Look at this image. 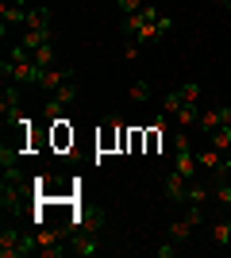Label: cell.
Masks as SVG:
<instances>
[{
    "mask_svg": "<svg viewBox=\"0 0 231 258\" xmlns=\"http://www.w3.org/2000/svg\"><path fill=\"white\" fill-rule=\"evenodd\" d=\"M0 23H4V31H8L12 23H27V4H12V0H4V4H0Z\"/></svg>",
    "mask_w": 231,
    "mask_h": 258,
    "instance_id": "obj_12",
    "label": "cell"
},
{
    "mask_svg": "<svg viewBox=\"0 0 231 258\" xmlns=\"http://www.w3.org/2000/svg\"><path fill=\"white\" fill-rule=\"evenodd\" d=\"M174 119H177V127H185V131H189V127L200 119V108H197V104H181V112H177Z\"/></svg>",
    "mask_w": 231,
    "mask_h": 258,
    "instance_id": "obj_18",
    "label": "cell"
},
{
    "mask_svg": "<svg viewBox=\"0 0 231 258\" xmlns=\"http://www.w3.org/2000/svg\"><path fill=\"white\" fill-rule=\"evenodd\" d=\"M212 243H220V247L231 243V220H220V224L212 227Z\"/></svg>",
    "mask_w": 231,
    "mask_h": 258,
    "instance_id": "obj_22",
    "label": "cell"
},
{
    "mask_svg": "<svg viewBox=\"0 0 231 258\" xmlns=\"http://www.w3.org/2000/svg\"><path fill=\"white\" fill-rule=\"evenodd\" d=\"M12 4H27V0H12Z\"/></svg>",
    "mask_w": 231,
    "mask_h": 258,
    "instance_id": "obj_31",
    "label": "cell"
},
{
    "mask_svg": "<svg viewBox=\"0 0 231 258\" xmlns=\"http://www.w3.org/2000/svg\"><path fill=\"white\" fill-rule=\"evenodd\" d=\"M162 185H166V201H174V205H185V193H189V177L177 166H170L166 170V177H162Z\"/></svg>",
    "mask_w": 231,
    "mask_h": 258,
    "instance_id": "obj_7",
    "label": "cell"
},
{
    "mask_svg": "<svg viewBox=\"0 0 231 258\" xmlns=\"http://www.w3.org/2000/svg\"><path fill=\"white\" fill-rule=\"evenodd\" d=\"M158 16H162V12H158V8H150V4H143V8H139V12H131V16H123V20H120V31L127 35V39H139V35H143V27H150V23L158 20Z\"/></svg>",
    "mask_w": 231,
    "mask_h": 258,
    "instance_id": "obj_4",
    "label": "cell"
},
{
    "mask_svg": "<svg viewBox=\"0 0 231 258\" xmlns=\"http://www.w3.org/2000/svg\"><path fill=\"white\" fill-rule=\"evenodd\" d=\"M31 58H35V66H43V70H46V66H58V54H54V39H50V43H43L39 50L31 54Z\"/></svg>",
    "mask_w": 231,
    "mask_h": 258,
    "instance_id": "obj_16",
    "label": "cell"
},
{
    "mask_svg": "<svg viewBox=\"0 0 231 258\" xmlns=\"http://www.w3.org/2000/svg\"><path fill=\"white\" fill-rule=\"evenodd\" d=\"M177 254V243L174 239H170V243H162V247H158V258H174Z\"/></svg>",
    "mask_w": 231,
    "mask_h": 258,
    "instance_id": "obj_30",
    "label": "cell"
},
{
    "mask_svg": "<svg viewBox=\"0 0 231 258\" xmlns=\"http://www.w3.org/2000/svg\"><path fill=\"white\" fill-rule=\"evenodd\" d=\"M181 104H185V97H181V89H174V93L162 100V116H177V112H181Z\"/></svg>",
    "mask_w": 231,
    "mask_h": 258,
    "instance_id": "obj_21",
    "label": "cell"
},
{
    "mask_svg": "<svg viewBox=\"0 0 231 258\" xmlns=\"http://www.w3.org/2000/svg\"><path fill=\"white\" fill-rule=\"evenodd\" d=\"M200 224H204V208H200V205H185V212L170 224V239H174V243H185Z\"/></svg>",
    "mask_w": 231,
    "mask_h": 258,
    "instance_id": "obj_3",
    "label": "cell"
},
{
    "mask_svg": "<svg viewBox=\"0 0 231 258\" xmlns=\"http://www.w3.org/2000/svg\"><path fill=\"white\" fill-rule=\"evenodd\" d=\"M116 4H120V12H123V16H131V12H139V8H143V0H116Z\"/></svg>",
    "mask_w": 231,
    "mask_h": 258,
    "instance_id": "obj_29",
    "label": "cell"
},
{
    "mask_svg": "<svg viewBox=\"0 0 231 258\" xmlns=\"http://www.w3.org/2000/svg\"><path fill=\"white\" fill-rule=\"evenodd\" d=\"M131 100H135V104L150 100V81H135V85H131Z\"/></svg>",
    "mask_w": 231,
    "mask_h": 258,
    "instance_id": "obj_25",
    "label": "cell"
},
{
    "mask_svg": "<svg viewBox=\"0 0 231 258\" xmlns=\"http://www.w3.org/2000/svg\"><path fill=\"white\" fill-rule=\"evenodd\" d=\"M177 89H181L185 104H197V97H200V85H197V81H185V85H177Z\"/></svg>",
    "mask_w": 231,
    "mask_h": 258,
    "instance_id": "obj_26",
    "label": "cell"
},
{
    "mask_svg": "<svg viewBox=\"0 0 231 258\" xmlns=\"http://www.w3.org/2000/svg\"><path fill=\"white\" fill-rule=\"evenodd\" d=\"M69 250H73L77 258H93L100 250V243H97L93 231H73V235H69Z\"/></svg>",
    "mask_w": 231,
    "mask_h": 258,
    "instance_id": "obj_10",
    "label": "cell"
},
{
    "mask_svg": "<svg viewBox=\"0 0 231 258\" xmlns=\"http://www.w3.org/2000/svg\"><path fill=\"white\" fill-rule=\"evenodd\" d=\"M66 81H73V66H46L39 77V93H58Z\"/></svg>",
    "mask_w": 231,
    "mask_h": 258,
    "instance_id": "obj_6",
    "label": "cell"
},
{
    "mask_svg": "<svg viewBox=\"0 0 231 258\" xmlns=\"http://www.w3.org/2000/svg\"><path fill=\"white\" fill-rule=\"evenodd\" d=\"M223 4H227V0H223Z\"/></svg>",
    "mask_w": 231,
    "mask_h": 258,
    "instance_id": "obj_32",
    "label": "cell"
},
{
    "mask_svg": "<svg viewBox=\"0 0 231 258\" xmlns=\"http://www.w3.org/2000/svg\"><path fill=\"white\" fill-rule=\"evenodd\" d=\"M23 27H35V31H50V8H27V23Z\"/></svg>",
    "mask_w": 231,
    "mask_h": 258,
    "instance_id": "obj_14",
    "label": "cell"
},
{
    "mask_svg": "<svg viewBox=\"0 0 231 258\" xmlns=\"http://www.w3.org/2000/svg\"><path fill=\"white\" fill-rule=\"evenodd\" d=\"M162 116H158V123L154 127H146V154H158V147H162Z\"/></svg>",
    "mask_w": 231,
    "mask_h": 258,
    "instance_id": "obj_19",
    "label": "cell"
},
{
    "mask_svg": "<svg viewBox=\"0 0 231 258\" xmlns=\"http://www.w3.org/2000/svg\"><path fill=\"white\" fill-rule=\"evenodd\" d=\"M50 97H54L58 104H73L77 100V81H66V85L58 89V93H50Z\"/></svg>",
    "mask_w": 231,
    "mask_h": 258,
    "instance_id": "obj_23",
    "label": "cell"
},
{
    "mask_svg": "<svg viewBox=\"0 0 231 258\" xmlns=\"http://www.w3.org/2000/svg\"><path fill=\"white\" fill-rule=\"evenodd\" d=\"M143 151H146V131L127 127V154H143Z\"/></svg>",
    "mask_w": 231,
    "mask_h": 258,
    "instance_id": "obj_17",
    "label": "cell"
},
{
    "mask_svg": "<svg viewBox=\"0 0 231 258\" xmlns=\"http://www.w3.org/2000/svg\"><path fill=\"white\" fill-rule=\"evenodd\" d=\"M139 50H143V43H139V39H127V43H123V58H127V62H131V58H139Z\"/></svg>",
    "mask_w": 231,
    "mask_h": 258,
    "instance_id": "obj_28",
    "label": "cell"
},
{
    "mask_svg": "<svg viewBox=\"0 0 231 258\" xmlns=\"http://www.w3.org/2000/svg\"><path fill=\"white\" fill-rule=\"evenodd\" d=\"M112 151H127V127L120 119H104L97 131V154H112Z\"/></svg>",
    "mask_w": 231,
    "mask_h": 258,
    "instance_id": "obj_2",
    "label": "cell"
},
{
    "mask_svg": "<svg viewBox=\"0 0 231 258\" xmlns=\"http://www.w3.org/2000/svg\"><path fill=\"white\" fill-rule=\"evenodd\" d=\"M174 166H177V170H181V173H185L189 181H193V177H197V166H200V162H197V154H193V151H177Z\"/></svg>",
    "mask_w": 231,
    "mask_h": 258,
    "instance_id": "obj_15",
    "label": "cell"
},
{
    "mask_svg": "<svg viewBox=\"0 0 231 258\" xmlns=\"http://www.w3.org/2000/svg\"><path fill=\"white\" fill-rule=\"evenodd\" d=\"M223 123H231V104H220V108H204L200 112V119H197V127L200 131H216V127H223Z\"/></svg>",
    "mask_w": 231,
    "mask_h": 258,
    "instance_id": "obj_8",
    "label": "cell"
},
{
    "mask_svg": "<svg viewBox=\"0 0 231 258\" xmlns=\"http://www.w3.org/2000/svg\"><path fill=\"white\" fill-rule=\"evenodd\" d=\"M212 147H216V151H223V154L231 151V123H223V127L212 131Z\"/></svg>",
    "mask_w": 231,
    "mask_h": 258,
    "instance_id": "obj_20",
    "label": "cell"
},
{
    "mask_svg": "<svg viewBox=\"0 0 231 258\" xmlns=\"http://www.w3.org/2000/svg\"><path fill=\"white\" fill-rule=\"evenodd\" d=\"M62 112H66V104H58L54 97H50V100H46V104H43V119H58V116H62Z\"/></svg>",
    "mask_w": 231,
    "mask_h": 258,
    "instance_id": "obj_27",
    "label": "cell"
},
{
    "mask_svg": "<svg viewBox=\"0 0 231 258\" xmlns=\"http://www.w3.org/2000/svg\"><path fill=\"white\" fill-rule=\"evenodd\" d=\"M20 154H23V151H16L12 143H4V147H0V166H4V170H8V166H16V162H20Z\"/></svg>",
    "mask_w": 231,
    "mask_h": 258,
    "instance_id": "obj_24",
    "label": "cell"
},
{
    "mask_svg": "<svg viewBox=\"0 0 231 258\" xmlns=\"http://www.w3.org/2000/svg\"><path fill=\"white\" fill-rule=\"evenodd\" d=\"M0 77L4 81H16V85H39V77H43V66H35V58H4L0 62Z\"/></svg>",
    "mask_w": 231,
    "mask_h": 258,
    "instance_id": "obj_1",
    "label": "cell"
},
{
    "mask_svg": "<svg viewBox=\"0 0 231 258\" xmlns=\"http://www.w3.org/2000/svg\"><path fill=\"white\" fill-rule=\"evenodd\" d=\"M50 151L58 154H73V127H69L66 116L50 119Z\"/></svg>",
    "mask_w": 231,
    "mask_h": 258,
    "instance_id": "obj_5",
    "label": "cell"
},
{
    "mask_svg": "<svg viewBox=\"0 0 231 258\" xmlns=\"http://www.w3.org/2000/svg\"><path fill=\"white\" fill-rule=\"evenodd\" d=\"M208 197H212V185H204L200 177H193V181H189L185 205H200V208H204V201H208Z\"/></svg>",
    "mask_w": 231,
    "mask_h": 258,
    "instance_id": "obj_13",
    "label": "cell"
},
{
    "mask_svg": "<svg viewBox=\"0 0 231 258\" xmlns=\"http://www.w3.org/2000/svg\"><path fill=\"white\" fill-rule=\"evenodd\" d=\"M20 89L23 85H16V81H4V89H0V112H4L8 119L20 116V97H23Z\"/></svg>",
    "mask_w": 231,
    "mask_h": 258,
    "instance_id": "obj_9",
    "label": "cell"
},
{
    "mask_svg": "<svg viewBox=\"0 0 231 258\" xmlns=\"http://www.w3.org/2000/svg\"><path fill=\"white\" fill-rule=\"evenodd\" d=\"M0 258H23V235L4 227L0 231Z\"/></svg>",
    "mask_w": 231,
    "mask_h": 258,
    "instance_id": "obj_11",
    "label": "cell"
}]
</instances>
